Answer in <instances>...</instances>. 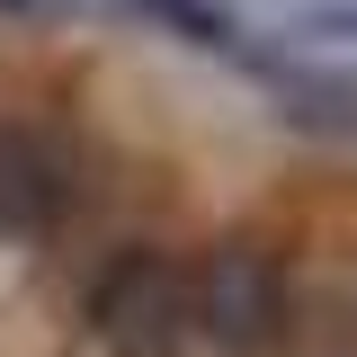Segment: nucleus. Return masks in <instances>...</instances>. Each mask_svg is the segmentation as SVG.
I'll return each mask as SVG.
<instances>
[{
    "label": "nucleus",
    "mask_w": 357,
    "mask_h": 357,
    "mask_svg": "<svg viewBox=\"0 0 357 357\" xmlns=\"http://www.w3.org/2000/svg\"><path fill=\"white\" fill-rule=\"evenodd\" d=\"M63 18H72V0H0V27H18V36H45Z\"/></svg>",
    "instance_id": "obj_7"
},
{
    "label": "nucleus",
    "mask_w": 357,
    "mask_h": 357,
    "mask_svg": "<svg viewBox=\"0 0 357 357\" xmlns=\"http://www.w3.org/2000/svg\"><path fill=\"white\" fill-rule=\"evenodd\" d=\"M116 18H134L143 36L178 45V54H197V63H223L232 72V54L250 45V18L232 9V0H107Z\"/></svg>",
    "instance_id": "obj_4"
},
{
    "label": "nucleus",
    "mask_w": 357,
    "mask_h": 357,
    "mask_svg": "<svg viewBox=\"0 0 357 357\" xmlns=\"http://www.w3.org/2000/svg\"><path fill=\"white\" fill-rule=\"evenodd\" d=\"M126 206H152V188L89 89L45 63H0V321L72 241Z\"/></svg>",
    "instance_id": "obj_1"
},
{
    "label": "nucleus",
    "mask_w": 357,
    "mask_h": 357,
    "mask_svg": "<svg viewBox=\"0 0 357 357\" xmlns=\"http://www.w3.org/2000/svg\"><path fill=\"white\" fill-rule=\"evenodd\" d=\"M304 259L312 241L286 215L197 223V357H295L304 340Z\"/></svg>",
    "instance_id": "obj_2"
},
{
    "label": "nucleus",
    "mask_w": 357,
    "mask_h": 357,
    "mask_svg": "<svg viewBox=\"0 0 357 357\" xmlns=\"http://www.w3.org/2000/svg\"><path fill=\"white\" fill-rule=\"evenodd\" d=\"M268 36H286L295 54H357V0H295Z\"/></svg>",
    "instance_id": "obj_6"
},
{
    "label": "nucleus",
    "mask_w": 357,
    "mask_h": 357,
    "mask_svg": "<svg viewBox=\"0 0 357 357\" xmlns=\"http://www.w3.org/2000/svg\"><path fill=\"white\" fill-rule=\"evenodd\" d=\"M295 357H357V241L304 259V340Z\"/></svg>",
    "instance_id": "obj_5"
},
{
    "label": "nucleus",
    "mask_w": 357,
    "mask_h": 357,
    "mask_svg": "<svg viewBox=\"0 0 357 357\" xmlns=\"http://www.w3.org/2000/svg\"><path fill=\"white\" fill-rule=\"evenodd\" d=\"M232 81L259 89L277 134L312 152H357V54H295L286 36L250 27V45L232 54Z\"/></svg>",
    "instance_id": "obj_3"
}]
</instances>
